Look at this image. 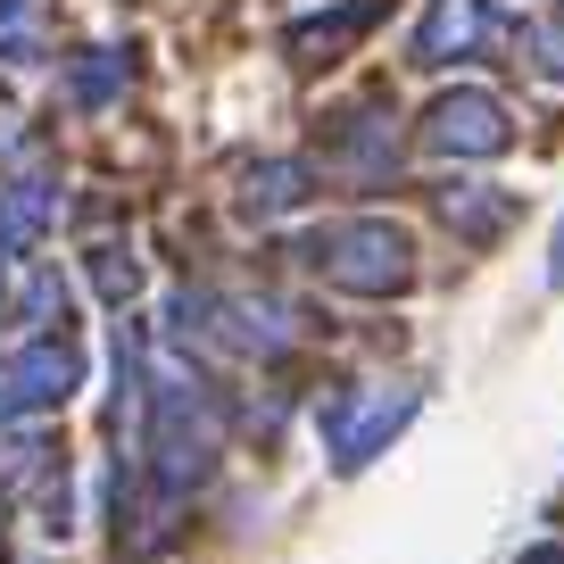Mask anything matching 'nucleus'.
<instances>
[{
	"label": "nucleus",
	"mask_w": 564,
	"mask_h": 564,
	"mask_svg": "<svg viewBox=\"0 0 564 564\" xmlns=\"http://www.w3.org/2000/svg\"><path fill=\"white\" fill-rule=\"evenodd\" d=\"M423 150L432 159H448V166H490L498 150L514 141V117H507V100L498 91H481V84H448L441 100L423 108Z\"/></svg>",
	"instance_id": "nucleus-3"
},
{
	"label": "nucleus",
	"mask_w": 564,
	"mask_h": 564,
	"mask_svg": "<svg viewBox=\"0 0 564 564\" xmlns=\"http://www.w3.org/2000/svg\"><path fill=\"white\" fill-rule=\"evenodd\" d=\"M307 199H316V166H307V159H258V166L241 175V208L258 216V225L307 208Z\"/></svg>",
	"instance_id": "nucleus-9"
},
{
	"label": "nucleus",
	"mask_w": 564,
	"mask_h": 564,
	"mask_svg": "<svg viewBox=\"0 0 564 564\" xmlns=\"http://www.w3.org/2000/svg\"><path fill=\"white\" fill-rule=\"evenodd\" d=\"M9 324H18V333H34V340H51L58 324H67V282H58L51 265H34V274L18 282V300H9Z\"/></svg>",
	"instance_id": "nucleus-12"
},
{
	"label": "nucleus",
	"mask_w": 564,
	"mask_h": 564,
	"mask_svg": "<svg viewBox=\"0 0 564 564\" xmlns=\"http://www.w3.org/2000/svg\"><path fill=\"white\" fill-rule=\"evenodd\" d=\"M507 42H514V58H523L531 84L564 91V9H540V18H523Z\"/></svg>",
	"instance_id": "nucleus-11"
},
{
	"label": "nucleus",
	"mask_w": 564,
	"mask_h": 564,
	"mask_svg": "<svg viewBox=\"0 0 564 564\" xmlns=\"http://www.w3.org/2000/svg\"><path fill=\"white\" fill-rule=\"evenodd\" d=\"M42 58V0H0V67Z\"/></svg>",
	"instance_id": "nucleus-15"
},
{
	"label": "nucleus",
	"mask_w": 564,
	"mask_h": 564,
	"mask_svg": "<svg viewBox=\"0 0 564 564\" xmlns=\"http://www.w3.org/2000/svg\"><path fill=\"white\" fill-rule=\"evenodd\" d=\"M399 0H333V9H316V18H291V34H282V51H291V67H333L349 42H366L373 25L390 18Z\"/></svg>",
	"instance_id": "nucleus-7"
},
{
	"label": "nucleus",
	"mask_w": 564,
	"mask_h": 564,
	"mask_svg": "<svg viewBox=\"0 0 564 564\" xmlns=\"http://www.w3.org/2000/svg\"><path fill=\"white\" fill-rule=\"evenodd\" d=\"M124 75H133V58H124V51H75L67 58V100L75 108H108L124 91Z\"/></svg>",
	"instance_id": "nucleus-13"
},
{
	"label": "nucleus",
	"mask_w": 564,
	"mask_h": 564,
	"mask_svg": "<svg viewBox=\"0 0 564 564\" xmlns=\"http://www.w3.org/2000/svg\"><path fill=\"white\" fill-rule=\"evenodd\" d=\"M324 141H333V159L349 166L357 183H390V175H399V124H390L382 100L340 108V117L324 124Z\"/></svg>",
	"instance_id": "nucleus-8"
},
{
	"label": "nucleus",
	"mask_w": 564,
	"mask_h": 564,
	"mask_svg": "<svg viewBox=\"0 0 564 564\" xmlns=\"http://www.w3.org/2000/svg\"><path fill=\"white\" fill-rule=\"evenodd\" d=\"M514 564H564V547H523Z\"/></svg>",
	"instance_id": "nucleus-17"
},
{
	"label": "nucleus",
	"mask_w": 564,
	"mask_h": 564,
	"mask_svg": "<svg viewBox=\"0 0 564 564\" xmlns=\"http://www.w3.org/2000/svg\"><path fill=\"white\" fill-rule=\"evenodd\" d=\"M415 406H423L415 390H340V399H324L316 423H324V448H333V474H366L415 423Z\"/></svg>",
	"instance_id": "nucleus-4"
},
{
	"label": "nucleus",
	"mask_w": 564,
	"mask_h": 564,
	"mask_svg": "<svg viewBox=\"0 0 564 564\" xmlns=\"http://www.w3.org/2000/svg\"><path fill=\"white\" fill-rule=\"evenodd\" d=\"M84 274H91V291H100L117 316L141 300V265H133V249H124V241H91L84 249Z\"/></svg>",
	"instance_id": "nucleus-14"
},
{
	"label": "nucleus",
	"mask_w": 564,
	"mask_h": 564,
	"mask_svg": "<svg viewBox=\"0 0 564 564\" xmlns=\"http://www.w3.org/2000/svg\"><path fill=\"white\" fill-rule=\"evenodd\" d=\"M307 258H316V274L333 282V291H349V300H399L406 282H415V241H406V225H390V216H340V225H324L316 241H307Z\"/></svg>",
	"instance_id": "nucleus-2"
},
{
	"label": "nucleus",
	"mask_w": 564,
	"mask_h": 564,
	"mask_svg": "<svg viewBox=\"0 0 564 564\" xmlns=\"http://www.w3.org/2000/svg\"><path fill=\"white\" fill-rule=\"evenodd\" d=\"M84 390V349L67 333L25 340L18 357H0V432H18V415H42V406H67Z\"/></svg>",
	"instance_id": "nucleus-5"
},
{
	"label": "nucleus",
	"mask_w": 564,
	"mask_h": 564,
	"mask_svg": "<svg viewBox=\"0 0 564 564\" xmlns=\"http://www.w3.org/2000/svg\"><path fill=\"white\" fill-rule=\"evenodd\" d=\"M216 406L192 373L150 366V406H141V474H150V498H192L216 465Z\"/></svg>",
	"instance_id": "nucleus-1"
},
{
	"label": "nucleus",
	"mask_w": 564,
	"mask_h": 564,
	"mask_svg": "<svg viewBox=\"0 0 564 564\" xmlns=\"http://www.w3.org/2000/svg\"><path fill=\"white\" fill-rule=\"evenodd\" d=\"M507 42V0H423V25L406 42L415 67H465Z\"/></svg>",
	"instance_id": "nucleus-6"
},
{
	"label": "nucleus",
	"mask_w": 564,
	"mask_h": 564,
	"mask_svg": "<svg viewBox=\"0 0 564 564\" xmlns=\"http://www.w3.org/2000/svg\"><path fill=\"white\" fill-rule=\"evenodd\" d=\"M441 216L465 232V241H498L514 225V199L490 192V183H441Z\"/></svg>",
	"instance_id": "nucleus-10"
},
{
	"label": "nucleus",
	"mask_w": 564,
	"mask_h": 564,
	"mask_svg": "<svg viewBox=\"0 0 564 564\" xmlns=\"http://www.w3.org/2000/svg\"><path fill=\"white\" fill-rule=\"evenodd\" d=\"M547 282L564 291V216H556V241H547Z\"/></svg>",
	"instance_id": "nucleus-16"
},
{
	"label": "nucleus",
	"mask_w": 564,
	"mask_h": 564,
	"mask_svg": "<svg viewBox=\"0 0 564 564\" xmlns=\"http://www.w3.org/2000/svg\"><path fill=\"white\" fill-rule=\"evenodd\" d=\"M547 9H564V0H547Z\"/></svg>",
	"instance_id": "nucleus-18"
}]
</instances>
